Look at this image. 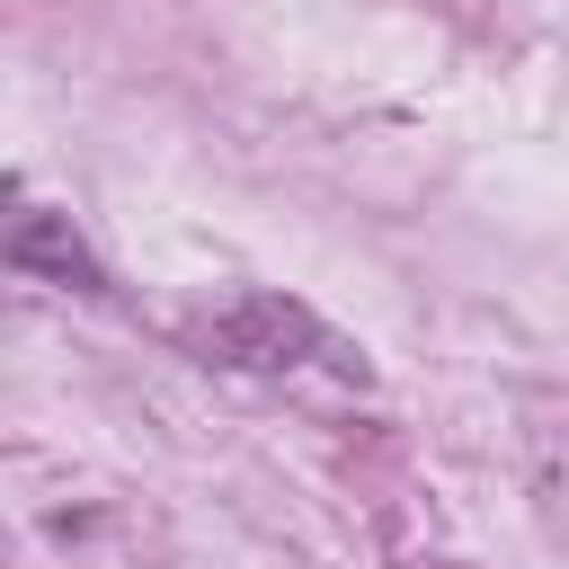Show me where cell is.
<instances>
[{"instance_id":"obj_1","label":"cell","mask_w":569,"mask_h":569,"mask_svg":"<svg viewBox=\"0 0 569 569\" xmlns=\"http://www.w3.org/2000/svg\"><path fill=\"white\" fill-rule=\"evenodd\" d=\"M9 267H18V276L80 284V293H98V284H107V276H98V258L71 240V222H62V213H44V204H18V222H9Z\"/></svg>"}]
</instances>
